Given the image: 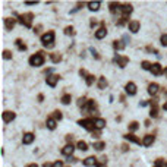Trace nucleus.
<instances>
[{"label": "nucleus", "mask_w": 167, "mask_h": 167, "mask_svg": "<svg viewBox=\"0 0 167 167\" xmlns=\"http://www.w3.org/2000/svg\"><path fill=\"white\" fill-rule=\"evenodd\" d=\"M85 110H90V111H97V103H95V100H88V106H86Z\"/></svg>", "instance_id": "nucleus-27"}, {"label": "nucleus", "mask_w": 167, "mask_h": 167, "mask_svg": "<svg viewBox=\"0 0 167 167\" xmlns=\"http://www.w3.org/2000/svg\"><path fill=\"white\" fill-rule=\"evenodd\" d=\"M53 167H63V163L60 161V160H57L54 164H53Z\"/></svg>", "instance_id": "nucleus-48"}, {"label": "nucleus", "mask_w": 167, "mask_h": 167, "mask_svg": "<svg viewBox=\"0 0 167 167\" xmlns=\"http://www.w3.org/2000/svg\"><path fill=\"white\" fill-rule=\"evenodd\" d=\"M90 53H91V54H92V56H94V57H95V59H97V60L100 59V54H98V52H97V50H95L94 47H90Z\"/></svg>", "instance_id": "nucleus-42"}, {"label": "nucleus", "mask_w": 167, "mask_h": 167, "mask_svg": "<svg viewBox=\"0 0 167 167\" xmlns=\"http://www.w3.org/2000/svg\"><path fill=\"white\" fill-rule=\"evenodd\" d=\"M79 75H81L82 78H85V82H86V85H88V86L94 84L95 76H94V75H90V73H86L85 69H79Z\"/></svg>", "instance_id": "nucleus-5"}, {"label": "nucleus", "mask_w": 167, "mask_h": 167, "mask_svg": "<svg viewBox=\"0 0 167 167\" xmlns=\"http://www.w3.org/2000/svg\"><path fill=\"white\" fill-rule=\"evenodd\" d=\"M123 138L126 139V141L133 142V144H138V145H141V144H142L141 139H139V138H136L133 133H126V135H123Z\"/></svg>", "instance_id": "nucleus-15"}, {"label": "nucleus", "mask_w": 167, "mask_h": 167, "mask_svg": "<svg viewBox=\"0 0 167 167\" xmlns=\"http://www.w3.org/2000/svg\"><path fill=\"white\" fill-rule=\"evenodd\" d=\"M78 125H81L84 129H86V131H91V132H94V131H95V119H92V117L78 120Z\"/></svg>", "instance_id": "nucleus-4"}, {"label": "nucleus", "mask_w": 167, "mask_h": 167, "mask_svg": "<svg viewBox=\"0 0 167 167\" xmlns=\"http://www.w3.org/2000/svg\"><path fill=\"white\" fill-rule=\"evenodd\" d=\"M150 106H151L150 116L151 117H157V116H159V104H157V101H155V100H151Z\"/></svg>", "instance_id": "nucleus-11"}, {"label": "nucleus", "mask_w": 167, "mask_h": 167, "mask_svg": "<svg viewBox=\"0 0 167 167\" xmlns=\"http://www.w3.org/2000/svg\"><path fill=\"white\" fill-rule=\"evenodd\" d=\"M125 91H126L128 95H135L136 94V85H135L133 82H128V84L125 85Z\"/></svg>", "instance_id": "nucleus-12"}, {"label": "nucleus", "mask_w": 167, "mask_h": 167, "mask_svg": "<svg viewBox=\"0 0 167 167\" xmlns=\"http://www.w3.org/2000/svg\"><path fill=\"white\" fill-rule=\"evenodd\" d=\"M59 79H60V76L59 75H48L47 78H46V82H47V85L50 86V88H54L56 85H57V82H59Z\"/></svg>", "instance_id": "nucleus-9"}, {"label": "nucleus", "mask_w": 167, "mask_h": 167, "mask_svg": "<svg viewBox=\"0 0 167 167\" xmlns=\"http://www.w3.org/2000/svg\"><path fill=\"white\" fill-rule=\"evenodd\" d=\"M35 139V135L34 133H31V132H26L24 133V136H22V142L25 144V145H30V144H32Z\"/></svg>", "instance_id": "nucleus-13"}, {"label": "nucleus", "mask_w": 167, "mask_h": 167, "mask_svg": "<svg viewBox=\"0 0 167 167\" xmlns=\"http://www.w3.org/2000/svg\"><path fill=\"white\" fill-rule=\"evenodd\" d=\"M50 60H52L53 63H60L62 62V54L60 53H52L50 54Z\"/></svg>", "instance_id": "nucleus-26"}, {"label": "nucleus", "mask_w": 167, "mask_h": 167, "mask_svg": "<svg viewBox=\"0 0 167 167\" xmlns=\"http://www.w3.org/2000/svg\"><path fill=\"white\" fill-rule=\"evenodd\" d=\"M41 43L47 48L54 47V31H47L44 35H41Z\"/></svg>", "instance_id": "nucleus-1"}, {"label": "nucleus", "mask_w": 167, "mask_h": 167, "mask_svg": "<svg viewBox=\"0 0 167 167\" xmlns=\"http://www.w3.org/2000/svg\"><path fill=\"white\" fill-rule=\"evenodd\" d=\"M141 66H142V69H144V70H150V72H151L153 63H150V62H147V60H144V62L141 63Z\"/></svg>", "instance_id": "nucleus-36"}, {"label": "nucleus", "mask_w": 167, "mask_h": 167, "mask_svg": "<svg viewBox=\"0 0 167 167\" xmlns=\"http://www.w3.org/2000/svg\"><path fill=\"white\" fill-rule=\"evenodd\" d=\"M106 163H107V157H106V155H101L98 160V164H106Z\"/></svg>", "instance_id": "nucleus-45"}, {"label": "nucleus", "mask_w": 167, "mask_h": 167, "mask_svg": "<svg viewBox=\"0 0 167 167\" xmlns=\"http://www.w3.org/2000/svg\"><path fill=\"white\" fill-rule=\"evenodd\" d=\"M163 73L166 75V78H167V68H164V72H163Z\"/></svg>", "instance_id": "nucleus-59"}, {"label": "nucleus", "mask_w": 167, "mask_h": 167, "mask_svg": "<svg viewBox=\"0 0 167 167\" xmlns=\"http://www.w3.org/2000/svg\"><path fill=\"white\" fill-rule=\"evenodd\" d=\"M148 104H150V101H141L139 106H141V107H145V106H148Z\"/></svg>", "instance_id": "nucleus-50"}, {"label": "nucleus", "mask_w": 167, "mask_h": 167, "mask_svg": "<svg viewBox=\"0 0 167 167\" xmlns=\"http://www.w3.org/2000/svg\"><path fill=\"white\" fill-rule=\"evenodd\" d=\"M3 59H6V60L12 59V52H9V50H3Z\"/></svg>", "instance_id": "nucleus-41"}, {"label": "nucleus", "mask_w": 167, "mask_h": 167, "mask_svg": "<svg viewBox=\"0 0 167 167\" xmlns=\"http://www.w3.org/2000/svg\"><path fill=\"white\" fill-rule=\"evenodd\" d=\"M133 8L131 3H123L122 8H120V12H122V18H129V15L132 13Z\"/></svg>", "instance_id": "nucleus-7"}, {"label": "nucleus", "mask_w": 167, "mask_h": 167, "mask_svg": "<svg viewBox=\"0 0 167 167\" xmlns=\"http://www.w3.org/2000/svg\"><path fill=\"white\" fill-rule=\"evenodd\" d=\"M126 22H128V18H120L119 21H117V25H119V26H122V25H125Z\"/></svg>", "instance_id": "nucleus-44"}, {"label": "nucleus", "mask_w": 167, "mask_h": 167, "mask_svg": "<svg viewBox=\"0 0 167 167\" xmlns=\"http://www.w3.org/2000/svg\"><path fill=\"white\" fill-rule=\"evenodd\" d=\"M15 44H16V47H18V50H19V52H25V50H26V44L24 43L21 38H16Z\"/></svg>", "instance_id": "nucleus-24"}, {"label": "nucleus", "mask_w": 167, "mask_h": 167, "mask_svg": "<svg viewBox=\"0 0 167 167\" xmlns=\"http://www.w3.org/2000/svg\"><path fill=\"white\" fill-rule=\"evenodd\" d=\"M73 151H75V147H73L72 144H68L66 147H63V148H62V154L66 155V157H72Z\"/></svg>", "instance_id": "nucleus-14"}, {"label": "nucleus", "mask_w": 167, "mask_h": 167, "mask_svg": "<svg viewBox=\"0 0 167 167\" xmlns=\"http://www.w3.org/2000/svg\"><path fill=\"white\" fill-rule=\"evenodd\" d=\"M15 24H16V19H13V18H4V28L8 31H12Z\"/></svg>", "instance_id": "nucleus-18"}, {"label": "nucleus", "mask_w": 167, "mask_h": 167, "mask_svg": "<svg viewBox=\"0 0 167 167\" xmlns=\"http://www.w3.org/2000/svg\"><path fill=\"white\" fill-rule=\"evenodd\" d=\"M95 167H107V166H106V164H98V163H97V166H95Z\"/></svg>", "instance_id": "nucleus-57"}, {"label": "nucleus", "mask_w": 167, "mask_h": 167, "mask_svg": "<svg viewBox=\"0 0 167 167\" xmlns=\"http://www.w3.org/2000/svg\"><path fill=\"white\" fill-rule=\"evenodd\" d=\"M154 141H155L154 135H145L144 139H142V145L144 147H151L153 144H154Z\"/></svg>", "instance_id": "nucleus-17"}, {"label": "nucleus", "mask_w": 167, "mask_h": 167, "mask_svg": "<svg viewBox=\"0 0 167 167\" xmlns=\"http://www.w3.org/2000/svg\"><path fill=\"white\" fill-rule=\"evenodd\" d=\"M72 141H73V135H66V142L72 144Z\"/></svg>", "instance_id": "nucleus-46"}, {"label": "nucleus", "mask_w": 167, "mask_h": 167, "mask_svg": "<svg viewBox=\"0 0 167 167\" xmlns=\"http://www.w3.org/2000/svg\"><path fill=\"white\" fill-rule=\"evenodd\" d=\"M43 167H53V164H52V163H44Z\"/></svg>", "instance_id": "nucleus-54"}, {"label": "nucleus", "mask_w": 167, "mask_h": 167, "mask_svg": "<svg viewBox=\"0 0 167 167\" xmlns=\"http://www.w3.org/2000/svg\"><path fill=\"white\" fill-rule=\"evenodd\" d=\"M97 163H98V160L95 159L94 155H92V157H88V159H85V160H84V166H86V167L97 166Z\"/></svg>", "instance_id": "nucleus-20"}, {"label": "nucleus", "mask_w": 167, "mask_h": 167, "mask_svg": "<svg viewBox=\"0 0 167 167\" xmlns=\"http://www.w3.org/2000/svg\"><path fill=\"white\" fill-rule=\"evenodd\" d=\"M154 167H166V161L163 159H157L154 163Z\"/></svg>", "instance_id": "nucleus-39"}, {"label": "nucleus", "mask_w": 167, "mask_h": 167, "mask_svg": "<svg viewBox=\"0 0 167 167\" xmlns=\"http://www.w3.org/2000/svg\"><path fill=\"white\" fill-rule=\"evenodd\" d=\"M38 2H25V4L26 6H34V4H37Z\"/></svg>", "instance_id": "nucleus-51"}, {"label": "nucleus", "mask_w": 167, "mask_h": 167, "mask_svg": "<svg viewBox=\"0 0 167 167\" xmlns=\"http://www.w3.org/2000/svg\"><path fill=\"white\" fill-rule=\"evenodd\" d=\"M159 88H160V86L157 85L155 82H154V84H150V85H148V94H150V95H155L157 92H159Z\"/></svg>", "instance_id": "nucleus-22"}, {"label": "nucleus", "mask_w": 167, "mask_h": 167, "mask_svg": "<svg viewBox=\"0 0 167 167\" xmlns=\"http://www.w3.org/2000/svg\"><path fill=\"white\" fill-rule=\"evenodd\" d=\"M139 26H141V24H139V22H138V21H131V22H129V24H128V28H129V31H131V32H133V34L139 31Z\"/></svg>", "instance_id": "nucleus-19"}, {"label": "nucleus", "mask_w": 167, "mask_h": 167, "mask_svg": "<svg viewBox=\"0 0 167 167\" xmlns=\"http://www.w3.org/2000/svg\"><path fill=\"white\" fill-rule=\"evenodd\" d=\"M104 126H106V120L101 119V117H97V119H95V129H97V131H101Z\"/></svg>", "instance_id": "nucleus-23"}, {"label": "nucleus", "mask_w": 167, "mask_h": 167, "mask_svg": "<svg viewBox=\"0 0 167 167\" xmlns=\"http://www.w3.org/2000/svg\"><path fill=\"white\" fill-rule=\"evenodd\" d=\"M56 122H57V120H54L53 117H48L47 119V128L50 129V131H54L56 129Z\"/></svg>", "instance_id": "nucleus-31"}, {"label": "nucleus", "mask_w": 167, "mask_h": 167, "mask_svg": "<svg viewBox=\"0 0 167 167\" xmlns=\"http://www.w3.org/2000/svg\"><path fill=\"white\" fill-rule=\"evenodd\" d=\"M166 167H167V163H166Z\"/></svg>", "instance_id": "nucleus-60"}, {"label": "nucleus", "mask_w": 167, "mask_h": 167, "mask_svg": "<svg viewBox=\"0 0 167 167\" xmlns=\"http://www.w3.org/2000/svg\"><path fill=\"white\" fill-rule=\"evenodd\" d=\"M145 50H147L148 53H154L155 56H160V54H159V50H157V48H154L153 46H147V48H145Z\"/></svg>", "instance_id": "nucleus-40"}, {"label": "nucleus", "mask_w": 167, "mask_h": 167, "mask_svg": "<svg viewBox=\"0 0 167 167\" xmlns=\"http://www.w3.org/2000/svg\"><path fill=\"white\" fill-rule=\"evenodd\" d=\"M43 100H44V95L43 94H38V101H40V103H41Z\"/></svg>", "instance_id": "nucleus-53"}, {"label": "nucleus", "mask_w": 167, "mask_h": 167, "mask_svg": "<svg viewBox=\"0 0 167 167\" xmlns=\"http://www.w3.org/2000/svg\"><path fill=\"white\" fill-rule=\"evenodd\" d=\"M90 25H91V28H92V26H95V25H97V21H95V19H91Z\"/></svg>", "instance_id": "nucleus-52"}, {"label": "nucleus", "mask_w": 167, "mask_h": 167, "mask_svg": "<svg viewBox=\"0 0 167 167\" xmlns=\"http://www.w3.org/2000/svg\"><path fill=\"white\" fill-rule=\"evenodd\" d=\"M101 136V133H100V131H97V129H95L94 132H92V138H100Z\"/></svg>", "instance_id": "nucleus-47"}, {"label": "nucleus", "mask_w": 167, "mask_h": 167, "mask_svg": "<svg viewBox=\"0 0 167 167\" xmlns=\"http://www.w3.org/2000/svg\"><path fill=\"white\" fill-rule=\"evenodd\" d=\"M100 25H101V26L95 31V38H97V40H101V38H104V37L107 35V28H106V24H104V22H101Z\"/></svg>", "instance_id": "nucleus-8"}, {"label": "nucleus", "mask_w": 167, "mask_h": 167, "mask_svg": "<svg viewBox=\"0 0 167 167\" xmlns=\"http://www.w3.org/2000/svg\"><path fill=\"white\" fill-rule=\"evenodd\" d=\"M120 148H122V151H128V150H129V148H131V147H129V145H128V144H123V145L120 147Z\"/></svg>", "instance_id": "nucleus-49"}, {"label": "nucleus", "mask_w": 167, "mask_h": 167, "mask_svg": "<svg viewBox=\"0 0 167 167\" xmlns=\"http://www.w3.org/2000/svg\"><path fill=\"white\" fill-rule=\"evenodd\" d=\"M53 119H54V120H62V119H63V114H62V111H60V110L53 111Z\"/></svg>", "instance_id": "nucleus-37"}, {"label": "nucleus", "mask_w": 167, "mask_h": 167, "mask_svg": "<svg viewBox=\"0 0 167 167\" xmlns=\"http://www.w3.org/2000/svg\"><path fill=\"white\" fill-rule=\"evenodd\" d=\"M44 53L43 52H38V53H35V54H32L30 57V64L31 66H34V68H38V66H43V63H44Z\"/></svg>", "instance_id": "nucleus-2"}, {"label": "nucleus", "mask_w": 167, "mask_h": 167, "mask_svg": "<svg viewBox=\"0 0 167 167\" xmlns=\"http://www.w3.org/2000/svg\"><path fill=\"white\" fill-rule=\"evenodd\" d=\"M26 167H38V166H37V164L34 163V164H28V166H26Z\"/></svg>", "instance_id": "nucleus-58"}, {"label": "nucleus", "mask_w": 167, "mask_h": 167, "mask_svg": "<svg viewBox=\"0 0 167 167\" xmlns=\"http://www.w3.org/2000/svg\"><path fill=\"white\" fill-rule=\"evenodd\" d=\"M104 148H106V144H104L103 141H98V142H95L94 144V150L95 151H103Z\"/></svg>", "instance_id": "nucleus-33"}, {"label": "nucleus", "mask_w": 167, "mask_h": 167, "mask_svg": "<svg viewBox=\"0 0 167 167\" xmlns=\"http://www.w3.org/2000/svg\"><path fill=\"white\" fill-rule=\"evenodd\" d=\"M107 86V79H106V76H100L98 78V88L100 90H104Z\"/></svg>", "instance_id": "nucleus-29"}, {"label": "nucleus", "mask_w": 167, "mask_h": 167, "mask_svg": "<svg viewBox=\"0 0 167 167\" xmlns=\"http://www.w3.org/2000/svg\"><path fill=\"white\" fill-rule=\"evenodd\" d=\"M113 48H114V50H123L125 48V43L123 41H120V40H114V41H113Z\"/></svg>", "instance_id": "nucleus-25"}, {"label": "nucleus", "mask_w": 167, "mask_h": 167, "mask_svg": "<svg viewBox=\"0 0 167 167\" xmlns=\"http://www.w3.org/2000/svg\"><path fill=\"white\" fill-rule=\"evenodd\" d=\"M78 106H79L81 109H84V110H85L86 106H88V100H86L85 97H81V98L78 100Z\"/></svg>", "instance_id": "nucleus-30"}, {"label": "nucleus", "mask_w": 167, "mask_h": 167, "mask_svg": "<svg viewBox=\"0 0 167 167\" xmlns=\"http://www.w3.org/2000/svg\"><path fill=\"white\" fill-rule=\"evenodd\" d=\"M163 110H166V111H167V101L163 104Z\"/></svg>", "instance_id": "nucleus-56"}, {"label": "nucleus", "mask_w": 167, "mask_h": 167, "mask_svg": "<svg viewBox=\"0 0 167 167\" xmlns=\"http://www.w3.org/2000/svg\"><path fill=\"white\" fill-rule=\"evenodd\" d=\"M88 9L92 12H97L100 9V2H88Z\"/></svg>", "instance_id": "nucleus-28"}, {"label": "nucleus", "mask_w": 167, "mask_h": 167, "mask_svg": "<svg viewBox=\"0 0 167 167\" xmlns=\"http://www.w3.org/2000/svg\"><path fill=\"white\" fill-rule=\"evenodd\" d=\"M128 128H129V131H131V132H135V131H136V129L139 128V123L133 120V122H131V123L128 125Z\"/></svg>", "instance_id": "nucleus-34"}, {"label": "nucleus", "mask_w": 167, "mask_h": 167, "mask_svg": "<svg viewBox=\"0 0 167 167\" xmlns=\"http://www.w3.org/2000/svg\"><path fill=\"white\" fill-rule=\"evenodd\" d=\"M15 117H16V114H15L13 111H9V110L3 111V114H2V119H3L4 123H10L12 120H15Z\"/></svg>", "instance_id": "nucleus-10"}, {"label": "nucleus", "mask_w": 167, "mask_h": 167, "mask_svg": "<svg viewBox=\"0 0 167 167\" xmlns=\"http://www.w3.org/2000/svg\"><path fill=\"white\" fill-rule=\"evenodd\" d=\"M60 101H62V104H69L72 101V97H70V94H64L63 97L60 98Z\"/></svg>", "instance_id": "nucleus-35"}, {"label": "nucleus", "mask_w": 167, "mask_h": 167, "mask_svg": "<svg viewBox=\"0 0 167 167\" xmlns=\"http://www.w3.org/2000/svg\"><path fill=\"white\" fill-rule=\"evenodd\" d=\"M163 68H161V64L160 63H153V68H151V73L155 75V76H160L161 73H163Z\"/></svg>", "instance_id": "nucleus-16"}, {"label": "nucleus", "mask_w": 167, "mask_h": 167, "mask_svg": "<svg viewBox=\"0 0 167 167\" xmlns=\"http://www.w3.org/2000/svg\"><path fill=\"white\" fill-rule=\"evenodd\" d=\"M113 62L114 63H117V66L119 68H126V64L129 63V57H126V56H114V59H113Z\"/></svg>", "instance_id": "nucleus-6"}, {"label": "nucleus", "mask_w": 167, "mask_h": 167, "mask_svg": "<svg viewBox=\"0 0 167 167\" xmlns=\"http://www.w3.org/2000/svg\"><path fill=\"white\" fill-rule=\"evenodd\" d=\"M160 43H161V46L167 47V34H163V35H161V38H160Z\"/></svg>", "instance_id": "nucleus-43"}, {"label": "nucleus", "mask_w": 167, "mask_h": 167, "mask_svg": "<svg viewBox=\"0 0 167 167\" xmlns=\"http://www.w3.org/2000/svg\"><path fill=\"white\" fill-rule=\"evenodd\" d=\"M64 34L66 35H75V30H73V26L72 25H69L64 28Z\"/></svg>", "instance_id": "nucleus-38"}, {"label": "nucleus", "mask_w": 167, "mask_h": 167, "mask_svg": "<svg viewBox=\"0 0 167 167\" xmlns=\"http://www.w3.org/2000/svg\"><path fill=\"white\" fill-rule=\"evenodd\" d=\"M123 41H126V43L129 41V37H128V35H125V37H123Z\"/></svg>", "instance_id": "nucleus-55"}, {"label": "nucleus", "mask_w": 167, "mask_h": 167, "mask_svg": "<svg viewBox=\"0 0 167 167\" xmlns=\"http://www.w3.org/2000/svg\"><path fill=\"white\" fill-rule=\"evenodd\" d=\"M76 148H78V150H81V151H86V150H88V144H86L85 141H78Z\"/></svg>", "instance_id": "nucleus-32"}, {"label": "nucleus", "mask_w": 167, "mask_h": 167, "mask_svg": "<svg viewBox=\"0 0 167 167\" xmlns=\"http://www.w3.org/2000/svg\"><path fill=\"white\" fill-rule=\"evenodd\" d=\"M18 19H19V24H22V25L25 26V28H31V25H32V19H34V13H24V15H16Z\"/></svg>", "instance_id": "nucleus-3"}, {"label": "nucleus", "mask_w": 167, "mask_h": 167, "mask_svg": "<svg viewBox=\"0 0 167 167\" xmlns=\"http://www.w3.org/2000/svg\"><path fill=\"white\" fill-rule=\"evenodd\" d=\"M120 8H122V3H119V2H110L109 3V9H110L111 13H116L117 10H120Z\"/></svg>", "instance_id": "nucleus-21"}]
</instances>
